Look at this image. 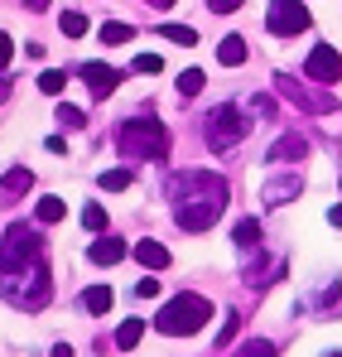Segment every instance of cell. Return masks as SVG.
I'll return each instance as SVG.
<instances>
[{"mask_svg": "<svg viewBox=\"0 0 342 357\" xmlns=\"http://www.w3.org/2000/svg\"><path fill=\"white\" fill-rule=\"evenodd\" d=\"M82 227H87V232H107V208H102V203H87V208H82Z\"/></svg>", "mask_w": 342, "mask_h": 357, "instance_id": "obj_25", "label": "cell"}, {"mask_svg": "<svg viewBox=\"0 0 342 357\" xmlns=\"http://www.w3.org/2000/svg\"><path fill=\"white\" fill-rule=\"evenodd\" d=\"M135 261H140V266H145V271H169V246H160V241H135Z\"/></svg>", "mask_w": 342, "mask_h": 357, "instance_id": "obj_12", "label": "cell"}, {"mask_svg": "<svg viewBox=\"0 0 342 357\" xmlns=\"http://www.w3.org/2000/svg\"><path fill=\"white\" fill-rule=\"evenodd\" d=\"M150 5H160V10H169V5H173V0H150Z\"/></svg>", "mask_w": 342, "mask_h": 357, "instance_id": "obj_39", "label": "cell"}, {"mask_svg": "<svg viewBox=\"0 0 342 357\" xmlns=\"http://www.w3.org/2000/svg\"><path fill=\"white\" fill-rule=\"evenodd\" d=\"M160 68H164L160 54H140V59H135V73H160Z\"/></svg>", "mask_w": 342, "mask_h": 357, "instance_id": "obj_30", "label": "cell"}, {"mask_svg": "<svg viewBox=\"0 0 342 357\" xmlns=\"http://www.w3.org/2000/svg\"><path fill=\"white\" fill-rule=\"evenodd\" d=\"M236 328H241V314H227V319H222V328H217V353L236 338Z\"/></svg>", "mask_w": 342, "mask_h": 357, "instance_id": "obj_28", "label": "cell"}, {"mask_svg": "<svg viewBox=\"0 0 342 357\" xmlns=\"http://www.w3.org/2000/svg\"><path fill=\"white\" fill-rule=\"evenodd\" d=\"M251 112H256V116H275V102H270V97H261V92H256V97H251Z\"/></svg>", "mask_w": 342, "mask_h": 357, "instance_id": "obj_32", "label": "cell"}, {"mask_svg": "<svg viewBox=\"0 0 342 357\" xmlns=\"http://www.w3.org/2000/svg\"><path fill=\"white\" fill-rule=\"evenodd\" d=\"M265 29L280 34V39L304 34V29H309V5H304V0H270V10H265Z\"/></svg>", "mask_w": 342, "mask_h": 357, "instance_id": "obj_6", "label": "cell"}, {"mask_svg": "<svg viewBox=\"0 0 342 357\" xmlns=\"http://www.w3.org/2000/svg\"><path fill=\"white\" fill-rule=\"evenodd\" d=\"M29 188H34V174H29L24 165H15L10 174L0 178V203H20V198H24Z\"/></svg>", "mask_w": 342, "mask_h": 357, "instance_id": "obj_11", "label": "cell"}, {"mask_svg": "<svg viewBox=\"0 0 342 357\" xmlns=\"http://www.w3.org/2000/svg\"><path fill=\"white\" fill-rule=\"evenodd\" d=\"M54 357H72V348H68V343H58V348H54Z\"/></svg>", "mask_w": 342, "mask_h": 357, "instance_id": "obj_37", "label": "cell"}, {"mask_svg": "<svg viewBox=\"0 0 342 357\" xmlns=\"http://www.w3.org/2000/svg\"><path fill=\"white\" fill-rule=\"evenodd\" d=\"M58 126H63V130H82V126H87L82 107H68V102H63V107H58Z\"/></svg>", "mask_w": 342, "mask_h": 357, "instance_id": "obj_26", "label": "cell"}, {"mask_svg": "<svg viewBox=\"0 0 342 357\" xmlns=\"http://www.w3.org/2000/svg\"><path fill=\"white\" fill-rule=\"evenodd\" d=\"M63 213H68V203H63V198H39V208H34V218H39L44 227L63 222Z\"/></svg>", "mask_w": 342, "mask_h": 357, "instance_id": "obj_17", "label": "cell"}, {"mask_svg": "<svg viewBox=\"0 0 342 357\" xmlns=\"http://www.w3.org/2000/svg\"><path fill=\"white\" fill-rule=\"evenodd\" d=\"M58 29H63L68 39H82V34H87V15H77V10H63V15H58Z\"/></svg>", "mask_w": 342, "mask_h": 357, "instance_id": "obj_19", "label": "cell"}, {"mask_svg": "<svg viewBox=\"0 0 342 357\" xmlns=\"http://www.w3.org/2000/svg\"><path fill=\"white\" fill-rule=\"evenodd\" d=\"M77 77L92 87V97H111L116 87H121V73L107 68V63H82V68H77Z\"/></svg>", "mask_w": 342, "mask_h": 357, "instance_id": "obj_8", "label": "cell"}, {"mask_svg": "<svg viewBox=\"0 0 342 357\" xmlns=\"http://www.w3.org/2000/svg\"><path fill=\"white\" fill-rule=\"evenodd\" d=\"M231 357H275V348H270L265 338H251V343H246L241 353H231Z\"/></svg>", "mask_w": 342, "mask_h": 357, "instance_id": "obj_29", "label": "cell"}, {"mask_svg": "<svg viewBox=\"0 0 342 357\" xmlns=\"http://www.w3.org/2000/svg\"><path fill=\"white\" fill-rule=\"evenodd\" d=\"M10 54H15V44H10V34H0V68L10 63Z\"/></svg>", "mask_w": 342, "mask_h": 357, "instance_id": "obj_34", "label": "cell"}, {"mask_svg": "<svg viewBox=\"0 0 342 357\" xmlns=\"http://www.w3.org/2000/svg\"><path fill=\"white\" fill-rule=\"evenodd\" d=\"M160 34L173 39V44H183V49H193V44H198V29H193V24H160Z\"/></svg>", "mask_w": 342, "mask_h": 357, "instance_id": "obj_21", "label": "cell"}, {"mask_svg": "<svg viewBox=\"0 0 342 357\" xmlns=\"http://www.w3.org/2000/svg\"><path fill=\"white\" fill-rule=\"evenodd\" d=\"M328 222H333V227H342V203H333V208H328Z\"/></svg>", "mask_w": 342, "mask_h": 357, "instance_id": "obj_35", "label": "cell"}, {"mask_svg": "<svg viewBox=\"0 0 342 357\" xmlns=\"http://www.w3.org/2000/svg\"><path fill=\"white\" fill-rule=\"evenodd\" d=\"M299 188H304V183H299V174H289V178H270V183L261 188V198H265L270 208H280V203H289V198H299Z\"/></svg>", "mask_w": 342, "mask_h": 357, "instance_id": "obj_13", "label": "cell"}, {"mask_svg": "<svg viewBox=\"0 0 342 357\" xmlns=\"http://www.w3.org/2000/svg\"><path fill=\"white\" fill-rule=\"evenodd\" d=\"M280 82V92H285L289 102H299L304 112H333V97H318V92H309V87H299L294 77H275Z\"/></svg>", "mask_w": 342, "mask_h": 357, "instance_id": "obj_9", "label": "cell"}, {"mask_svg": "<svg viewBox=\"0 0 342 357\" xmlns=\"http://www.w3.org/2000/svg\"><path fill=\"white\" fill-rule=\"evenodd\" d=\"M169 198H173V218H178L183 232H208L222 218L231 193H227V183L217 174H208V169H183V174L169 178Z\"/></svg>", "mask_w": 342, "mask_h": 357, "instance_id": "obj_2", "label": "cell"}, {"mask_svg": "<svg viewBox=\"0 0 342 357\" xmlns=\"http://www.w3.org/2000/svg\"><path fill=\"white\" fill-rule=\"evenodd\" d=\"M208 10H217V15H236L241 0H208Z\"/></svg>", "mask_w": 342, "mask_h": 357, "instance_id": "obj_33", "label": "cell"}, {"mask_svg": "<svg viewBox=\"0 0 342 357\" xmlns=\"http://www.w3.org/2000/svg\"><path fill=\"white\" fill-rule=\"evenodd\" d=\"M231 241H236V246H256V241H261V222H256V218H241L236 232H231Z\"/></svg>", "mask_w": 342, "mask_h": 357, "instance_id": "obj_23", "label": "cell"}, {"mask_svg": "<svg viewBox=\"0 0 342 357\" xmlns=\"http://www.w3.org/2000/svg\"><path fill=\"white\" fill-rule=\"evenodd\" d=\"M24 5H29L34 15H39V10H49V0H24Z\"/></svg>", "mask_w": 342, "mask_h": 357, "instance_id": "obj_36", "label": "cell"}, {"mask_svg": "<svg viewBox=\"0 0 342 357\" xmlns=\"http://www.w3.org/2000/svg\"><path fill=\"white\" fill-rule=\"evenodd\" d=\"M111 304H116L111 285H92V290H82V309H87V314H111Z\"/></svg>", "mask_w": 342, "mask_h": 357, "instance_id": "obj_16", "label": "cell"}, {"mask_svg": "<svg viewBox=\"0 0 342 357\" xmlns=\"http://www.w3.org/2000/svg\"><path fill=\"white\" fill-rule=\"evenodd\" d=\"M304 155H309V140H304L299 130H289V135H280V140L270 145L265 160H270V165H294V160H304Z\"/></svg>", "mask_w": 342, "mask_h": 357, "instance_id": "obj_10", "label": "cell"}, {"mask_svg": "<svg viewBox=\"0 0 342 357\" xmlns=\"http://www.w3.org/2000/svg\"><path fill=\"white\" fill-rule=\"evenodd\" d=\"M203 82H208V77H203V68L178 73V97H198V92H203Z\"/></svg>", "mask_w": 342, "mask_h": 357, "instance_id": "obj_24", "label": "cell"}, {"mask_svg": "<svg viewBox=\"0 0 342 357\" xmlns=\"http://www.w3.org/2000/svg\"><path fill=\"white\" fill-rule=\"evenodd\" d=\"M63 87H68V73H58V68H49V73L39 77V92H49V97H58Z\"/></svg>", "mask_w": 342, "mask_h": 357, "instance_id": "obj_27", "label": "cell"}, {"mask_svg": "<svg viewBox=\"0 0 342 357\" xmlns=\"http://www.w3.org/2000/svg\"><path fill=\"white\" fill-rule=\"evenodd\" d=\"M49 266H44V246L39 237L20 222L0 237V295L15 309H44L49 304Z\"/></svg>", "mask_w": 342, "mask_h": 357, "instance_id": "obj_1", "label": "cell"}, {"mask_svg": "<svg viewBox=\"0 0 342 357\" xmlns=\"http://www.w3.org/2000/svg\"><path fill=\"white\" fill-rule=\"evenodd\" d=\"M212 319V299H203V295H173L160 314H155V328L160 333H169V338H188V333H198L203 324Z\"/></svg>", "mask_w": 342, "mask_h": 357, "instance_id": "obj_4", "label": "cell"}, {"mask_svg": "<svg viewBox=\"0 0 342 357\" xmlns=\"http://www.w3.org/2000/svg\"><path fill=\"white\" fill-rule=\"evenodd\" d=\"M140 338H145V324H140V319H125V324L116 328V348H135Z\"/></svg>", "mask_w": 342, "mask_h": 357, "instance_id": "obj_20", "label": "cell"}, {"mask_svg": "<svg viewBox=\"0 0 342 357\" xmlns=\"http://www.w3.org/2000/svg\"><path fill=\"white\" fill-rule=\"evenodd\" d=\"M304 77H309V82H323V87L338 82L342 77V54L333 49V44H313L309 59H304Z\"/></svg>", "mask_w": 342, "mask_h": 357, "instance_id": "obj_7", "label": "cell"}, {"mask_svg": "<svg viewBox=\"0 0 342 357\" xmlns=\"http://www.w3.org/2000/svg\"><path fill=\"white\" fill-rule=\"evenodd\" d=\"M130 169H102V178H97V183H102V188H107V193H125V188H130Z\"/></svg>", "mask_w": 342, "mask_h": 357, "instance_id": "obj_22", "label": "cell"}, {"mask_svg": "<svg viewBox=\"0 0 342 357\" xmlns=\"http://www.w3.org/2000/svg\"><path fill=\"white\" fill-rule=\"evenodd\" d=\"M97 34H102V44H130V39H135V29H130V24H121V20H107Z\"/></svg>", "mask_w": 342, "mask_h": 357, "instance_id": "obj_18", "label": "cell"}, {"mask_svg": "<svg viewBox=\"0 0 342 357\" xmlns=\"http://www.w3.org/2000/svg\"><path fill=\"white\" fill-rule=\"evenodd\" d=\"M246 130H251V121L241 116L236 107H212V112H208V145H212V150H231Z\"/></svg>", "mask_w": 342, "mask_h": 357, "instance_id": "obj_5", "label": "cell"}, {"mask_svg": "<svg viewBox=\"0 0 342 357\" xmlns=\"http://www.w3.org/2000/svg\"><path fill=\"white\" fill-rule=\"evenodd\" d=\"M5 97H10V87H5V77H0V102H5Z\"/></svg>", "mask_w": 342, "mask_h": 357, "instance_id": "obj_38", "label": "cell"}, {"mask_svg": "<svg viewBox=\"0 0 342 357\" xmlns=\"http://www.w3.org/2000/svg\"><path fill=\"white\" fill-rule=\"evenodd\" d=\"M121 155L125 160H169V130L150 116H130L121 121V135H116Z\"/></svg>", "mask_w": 342, "mask_h": 357, "instance_id": "obj_3", "label": "cell"}, {"mask_svg": "<svg viewBox=\"0 0 342 357\" xmlns=\"http://www.w3.org/2000/svg\"><path fill=\"white\" fill-rule=\"evenodd\" d=\"M217 63H222V68H241V63H246V39H241V34H227V39L217 44Z\"/></svg>", "mask_w": 342, "mask_h": 357, "instance_id": "obj_15", "label": "cell"}, {"mask_svg": "<svg viewBox=\"0 0 342 357\" xmlns=\"http://www.w3.org/2000/svg\"><path fill=\"white\" fill-rule=\"evenodd\" d=\"M125 251H130V246H125L121 237H97L92 246H87V256H92L97 266H116V261H121Z\"/></svg>", "mask_w": 342, "mask_h": 357, "instance_id": "obj_14", "label": "cell"}, {"mask_svg": "<svg viewBox=\"0 0 342 357\" xmlns=\"http://www.w3.org/2000/svg\"><path fill=\"white\" fill-rule=\"evenodd\" d=\"M135 295H140V299H155V295H160V280H155V275L135 280Z\"/></svg>", "mask_w": 342, "mask_h": 357, "instance_id": "obj_31", "label": "cell"}, {"mask_svg": "<svg viewBox=\"0 0 342 357\" xmlns=\"http://www.w3.org/2000/svg\"><path fill=\"white\" fill-rule=\"evenodd\" d=\"M323 357H342V353H323Z\"/></svg>", "mask_w": 342, "mask_h": 357, "instance_id": "obj_40", "label": "cell"}]
</instances>
